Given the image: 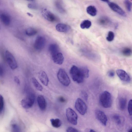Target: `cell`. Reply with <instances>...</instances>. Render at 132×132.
I'll return each instance as SVG.
<instances>
[{
  "mask_svg": "<svg viewBox=\"0 0 132 132\" xmlns=\"http://www.w3.org/2000/svg\"><path fill=\"white\" fill-rule=\"evenodd\" d=\"M28 7L29 8L33 9H35L37 8V6L31 3L28 4Z\"/></svg>",
  "mask_w": 132,
  "mask_h": 132,
  "instance_id": "d590c367",
  "label": "cell"
},
{
  "mask_svg": "<svg viewBox=\"0 0 132 132\" xmlns=\"http://www.w3.org/2000/svg\"><path fill=\"white\" fill-rule=\"evenodd\" d=\"M122 53L124 56H129L132 54V50L129 47H125L122 50Z\"/></svg>",
  "mask_w": 132,
  "mask_h": 132,
  "instance_id": "484cf974",
  "label": "cell"
},
{
  "mask_svg": "<svg viewBox=\"0 0 132 132\" xmlns=\"http://www.w3.org/2000/svg\"><path fill=\"white\" fill-rule=\"evenodd\" d=\"M108 75L110 77H113L114 75V72L112 70H110L108 72Z\"/></svg>",
  "mask_w": 132,
  "mask_h": 132,
  "instance_id": "8d00e7d4",
  "label": "cell"
},
{
  "mask_svg": "<svg viewBox=\"0 0 132 132\" xmlns=\"http://www.w3.org/2000/svg\"><path fill=\"white\" fill-rule=\"evenodd\" d=\"M34 95L31 94L22 99L21 101L22 107L25 109H28L33 105L35 100Z\"/></svg>",
  "mask_w": 132,
  "mask_h": 132,
  "instance_id": "52a82bcc",
  "label": "cell"
},
{
  "mask_svg": "<svg viewBox=\"0 0 132 132\" xmlns=\"http://www.w3.org/2000/svg\"><path fill=\"white\" fill-rule=\"evenodd\" d=\"M128 110L129 115H132V100H130L129 102Z\"/></svg>",
  "mask_w": 132,
  "mask_h": 132,
  "instance_id": "d6a6232c",
  "label": "cell"
},
{
  "mask_svg": "<svg viewBox=\"0 0 132 132\" xmlns=\"http://www.w3.org/2000/svg\"><path fill=\"white\" fill-rule=\"evenodd\" d=\"M114 121L118 125H120L122 123V120L121 117L117 114L114 115L112 117Z\"/></svg>",
  "mask_w": 132,
  "mask_h": 132,
  "instance_id": "83f0119b",
  "label": "cell"
},
{
  "mask_svg": "<svg viewBox=\"0 0 132 132\" xmlns=\"http://www.w3.org/2000/svg\"><path fill=\"white\" fill-rule=\"evenodd\" d=\"M106 2L110 8L113 11L123 17H126L127 14L124 10L117 4L109 1H103Z\"/></svg>",
  "mask_w": 132,
  "mask_h": 132,
  "instance_id": "5b68a950",
  "label": "cell"
},
{
  "mask_svg": "<svg viewBox=\"0 0 132 132\" xmlns=\"http://www.w3.org/2000/svg\"><path fill=\"white\" fill-rule=\"evenodd\" d=\"M98 23L103 26H107L110 25L111 21L110 19L106 16H102L98 20Z\"/></svg>",
  "mask_w": 132,
  "mask_h": 132,
  "instance_id": "ac0fdd59",
  "label": "cell"
},
{
  "mask_svg": "<svg viewBox=\"0 0 132 132\" xmlns=\"http://www.w3.org/2000/svg\"><path fill=\"white\" fill-rule=\"evenodd\" d=\"M116 72L118 77L122 81L128 82L130 81V76L125 71L118 69L117 70Z\"/></svg>",
  "mask_w": 132,
  "mask_h": 132,
  "instance_id": "7c38bea8",
  "label": "cell"
},
{
  "mask_svg": "<svg viewBox=\"0 0 132 132\" xmlns=\"http://www.w3.org/2000/svg\"><path fill=\"white\" fill-rule=\"evenodd\" d=\"M86 10L87 13L91 16H95L97 14V10L96 8L94 6H88Z\"/></svg>",
  "mask_w": 132,
  "mask_h": 132,
  "instance_id": "44dd1931",
  "label": "cell"
},
{
  "mask_svg": "<svg viewBox=\"0 0 132 132\" xmlns=\"http://www.w3.org/2000/svg\"><path fill=\"white\" fill-rule=\"evenodd\" d=\"M14 80L15 82L18 85L20 84V81L19 78L17 76H15L14 78Z\"/></svg>",
  "mask_w": 132,
  "mask_h": 132,
  "instance_id": "74e56055",
  "label": "cell"
},
{
  "mask_svg": "<svg viewBox=\"0 0 132 132\" xmlns=\"http://www.w3.org/2000/svg\"><path fill=\"white\" fill-rule=\"evenodd\" d=\"M27 13L29 16H30V17H32L33 16L32 15V14H31L30 13H29V12H27Z\"/></svg>",
  "mask_w": 132,
  "mask_h": 132,
  "instance_id": "60d3db41",
  "label": "cell"
},
{
  "mask_svg": "<svg viewBox=\"0 0 132 132\" xmlns=\"http://www.w3.org/2000/svg\"><path fill=\"white\" fill-rule=\"evenodd\" d=\"M5 57L10 68L12 70L16 69L18 67L16 61L13 55L8 50L5 53Z\"/></svg>",
  "mask_w": 132,
  "mask_h": 132,
  "instance_id": "277c9868",
  "label": "cell"
},
{
  "mask_svg": "<svg viewBox=\"0 0 132 132\" xmlns=\"http://www.w3.org/2000/svg\"><path fill=\"white\" fill-rule=\"evenodd\" d=\"M0 18L1 21L5 25L8 26L10 24L11 19L7 14L5 13H2L0 15Z\"/></svg>",
  "mask_w": 132,
  "mask_h": 132,
  "instance_id": "e0dca14e",
  "label": "cell"
},
{
  "mask_svg": "<svg viewBox=\"0 0 132 132\" xmlns=\"http://www.w3.org/2000/svg\"><path fill=\"white\" fill-rule=\"evenodd\" d=\"M46 43V40L44 37L41 36H38L35 40L34 47L37 50H41L44 47Z\"/></svg>",
  "mask_w": 132,
  "mask_h": 132,
  "instance_id": "9c48e42d",
  "label": "cell"
},
{
  "mask_svg": "<svg viewBox=\"0 0 132 132\" xmlns=\"http://www.w3.org/2000/svg\"><path fill=\"white\" fill-rule=\"evenodd\" d=\"M48 49L52 55L59 52L58 46L57 44H52L49 45L48 47Z\"/></svg>",
  "mask_w": 132,
  "mask_h": 132,
  "instance_id": "d6986e66",
  "label": "cell"
},
{
  "mask_svg": "<svg viewBox=\"0 0 132 132\" xmlns=\"http://www.w3.org/2000/svg\"><path fill=\"white\" fill-rule=\"evenodd\" d=\"M52 60L55 63L60 65L63 62L64 58L62 54L59 52L52 55Z\"/></svg>",
  "mask_w": 132,
  "mask_h": 132,
  "instance_id": "4fadbf2b",
  "label": "cell"
},
{
  "mask_svg": "<svg viewBox=\"0 0 132 132\" xmlns=\"http://www.w3.org/2000/svg\"><path fill=\"white\" fill-rule=\"evenodd\" d=\"M95 114L96 118L98 121L103 125L106 126L108 119L104 113L100 110H96L95 111Z\"/></svg>",
  "mask_w": 132,
  "mask_h": 132,
  "instance_id": "8fae6325",
  "label": "cell"
},
{
  "mask_svg": "<svg viewBox=\"0 0 132 132\" xmlns=\"http://www.w3.org/2000/svg\"><path fill=\"white\" fill-rule=\"evenodd\" d=\"M124 3L127 11L130 12L131 11L132 3L129 1L126 0L124 1Z\"/></svg>",
  "mask_w": 132,
  "mask_h": 132,
  "instance_id": "f1b7e54d",
  "label": "cell"
},
{
  "mask_svg": "<svg viewBox=\"0 0 132 132\" xmlns=\"http://www.w3.org/2000/svg\"><path fill=\"white\" fill-rule=\"evenodd\" d=\"M70 73L72 80L78 83L82 82L85 78L80 68L75 65H73L70 70Z\"/></svg>",
  "mask_w": 132,
  "mask_h": 132,
  "instance_id": "6da1fadb",
  "label": "cell"
},
{
  "mask_svg": "<svg viewBox=\"0 0 132 132\" xmlns=\"http://www.w3.org/2000/svg\"><path fill=\"white\" fill-rule=\"evenodd\" d=\"M50 121L52 126L55 128H59L61 125V121L59 119H50Z\"/></svg>",
  "mask_w": 132,
  "mask_h": 132,
  "instance_id": "d4e9b609",
  "label": "cell"
},
{
  "mask_svg": "<svg viewBox=\"0 0 132 132\" xmlns=\"http://www.w3.org/2000/svg\"><path fill=\"white\" fill-rule=\"evenodd\" d=\"M99 102L102 106L104 108L111 107L112 105V100L110 93L106 91L102 93L99 97Z\"/></svg>",
  "mask_w": 132,
  "mask_h": 132,
  "instance_id": "7a4b0ae2",
  "label": "cell"
},
{
  "mask_svg": "<svg viewBox=\"0 0 132 132\" xmlns=\"http://www.w3.org/2000/svg\"><path fill=\"white\" fill-rule=\"evenodd\" d=\"M56 30L60 32H67L70 29V27L68 25L62 23L57 24L55 27Z\"/></svg>",
  "mask_w": 132,
  "mask_h": 132,
  "instance_id": "5bb4252c",
  "label": "cell"
},
{
  "mask_svg": "<svg viewBox=\"0 0 132 132\" xmlns=\"http://www.w3.org/2000/svg\"><path fill=\"white\" fill-rule=\"evenodd\" d=\"M4 70L3 68L1 65L0 66V76H3L4 74Z\"/></svg>",
  "mask_w": 132,
  "mask_h": 132,
  "instance_id": "f35d334b",
  "label": "cell"
},
{
  "mask_svg": "<svg viewBox=\"0 0 132 132\" xmlns=\"http://www.w3.org/2000/svg\"><path fill=\"white\" fill-rule=\"evenodd\" d=\"M37 101L40 109L42 111L45 110L46 108V103L44 97L41 95H38L37 98Z\"/></svg>",
  "mask_w": 132,
  "mask_h": 132,
  "instance_id": "2e32d148",
  "label": "cell"
},
{
  "mask_svg": "<svg viewBox=\"0 0 132 132\" xmlns=\"http://www.w3.org/2000/svg\"><path fill=\"white\" fill-rule=\"evenodd\" d=\"M59 101L62 102H64L65 101V100L62 97H60L59 98Z\"/></svg>",
  "mask_w": 132,
  "mask_h": 132,
  "instance_id": "ab89813d",
  "label": "cell"
},
{
  "mask_svg": "<svg viewBox=\"0 0 132 132\" xmlns=\"http://www.w3.org/2000/svg\"><path fill=\"white\" fill-rule=\"evenodd\" d=\"M66 115L69 122L74 125L77 124L78 116L73 110L70 108H67L66 110Z\"/></svg>",
  "mask_w": 132,
  "mask_h": 132,
  "instance_id": "8992f818",
  "label": "cell"
},
{
  "mask_svg": "<svg viewBox=\"0 0 132 132\" xmlns=\"http://www.w3.org/2000/svg\"><path fill=\"white\" fill-rule=\"evenodd\" d=\"M25 32L27 35L31 36L36 35L37 33V31L33 28L29 27L26 30Z\"/></svg>",
  "mask_w": 132,
  "mask_h": 132,
  "instance_id": "cb8c5ba5",
  "label": "cell"
},
{
  "mask_svg": "<svg viewBox=\"0 0 132 132\" xmlns=\"http://www.w3.org/2000/svg\"><path fill=\"white\" fill-rule=\"evenodd\" d=\"M57 77L59 82L65 86H68L70 83V79L65 70L60 69L57 72Z\"/></svg>",
  "mask_w": 132,
  "mask_h": 132,
  "instance_id": "3957f363",
  "label": "cell"
},
{
  "mask_svg": "<svg viewBox=\"0 0 132 132\" xmlns=\"http://www.w3.org/2000/svg\"><path fill=\"white\" fill-rule=\"evenodd\" d=\"M80 69L84 78H88L89 76V70L88 68L86 67H83Z\"/></svg>",
  "mask_w": 132,
  "mask_h": 132,
  "instance_id": "4316f807",
  "label": "cell"
},
{
  "mask_svg": "<svg viewBox=\"0 0 132 132\" xmlns=\"http://www.w3.org/2000/svg\"><path fill=\"white\" fill-rule=\"evenodd\" d=\"M4 102L3 96L1 95H0V112L1 113L4 108Z\"/></svg>",
  "mask_w": 132,
  "mask_h": 132,
  "instance_id": "1f68e13d",
  "label": "cell"
},
{
  "mask_svg": "<svg viewBox=\"0 0 132 132\" xmlns=\"http://www.w3.org/2000/svg\"><path fill=\"white\" fill-rule=\"evenodd\" d=\"M128 132H132V127L128 130Z\"/></svg>",
  "mask_w": 132,
  "mask_h": 132,
  "instance_id": "b9f144b4",
  "label": "cell"
},
{
  "mask_svg": "<svg viewBox=\"0 0 132 132\" xmlns=\"http://www.w3.org/2000/svg\"><path fill=\"white\" fill-rule=\"evenodd\" d=\"M67 132H79L76 129L71 127H69L67 129Z\"/></svg>",
  "mask_w": 132,
  "mask_h": 132,
  "instance_id": "e575fe53",
  "label": "cell"
},
{
  "mask_svg": "<svg viewBox=\"0 0 132 132\" xmlns=\"http://www.w3.org/2000/svg\"><path fill=\"white\" fill-rule=\"evenodd\" d=\"M42 14L44 18L49 21L55 22L58 20V18L55 15L46 9H43Z\"/></svg>",
  "mask_w": 132,
  "mask_h": 132,
  "instance_id": "30bf717a",
  "label": "cell"
},
{
  "mask_svg": "<svg viewBox=\"0 0 132 132\" xmlns=\"http://www.w3.org/2000/svg\"><path fill=\"white\" fill-rule=\"evenodd\" d=\"M92 25L91 22L88 20H84L81 23L80 26L82 29H89L91 27Z\"/></svg>",
  "mask_w": 132,
  "mask_h": 132,
  "instance_id": "7402d4cb",
  "label": "cell"
},
{
  "mask_svg": "<svg viewBox=\"0 0 132 132\" xmlns=\"http://www.w3.org/2000/svg\"><path fill=\"white\" fill-rule=\"evenodd\" d=\"M38 77L43 84L45 86L48 85V79L46 73L43 71H41L38 73Z\"/></svg>",
  "mask_w": 132,
  "mask_h": 132,
  "instance_id": "9a60e30c",
  "label": "cell"
},
{
  "mask_svg": "<svg viewBox=\"0 0 132 132\" xmlns=\"http://www.w3.org/2000/svg\"><path fill=\"white\" fill-rule=\"evenodd\" d=\"M75 107L76 110L82 115L85 114L87 112V106L84 101L80 98H78L76 100Z\"/></svg>",
  "mask_w": 132,
  "mask_h": 132,
  "instance_id": "ba28073f",
  "label": "cell"
},
{
  "mask_svg": "<svg viewBox=\"0 0 132 132\" xmlns=\"http://www.w3.org/2000/svg\"><path fill=\"white\" fill-rule=\"evenodd\" d=\"M114 32L111 31H109L106 37L107 40L109 42L112 41L114 39Z\"/></svg>",
  "mask_w": 132,
  "mask_h": 132,
  "instance_id": "f546056e",
  "label": "cell"
},
{
  "mask_svg": "<svg viewBox=\"0 0 132 132\" xmlns=\"http://www.w3.org/2000/svg\"><path fill=\"white\" fill-rule=\"evenodd\" d=\"M89 132H96L94 130L92 129H91L90 130Z\"/></svg>",
  "mask_w": 132,
  "mask_h": 132,
  "instance_id": "7bdbcfd3",
  "label": "cell"
},
{
  "mask_svg": "<svg viewBox=\"0 0 132 132\" xmlns=\"http://www.w3.org/2000/svg\"><path fill=\"white\" fill-rule=\"evenodd\" d=\"M126 98L123 97H120L118 99V103L120 109L121 110L125 109L126 104Z\"/></svg>",
  "mask_w": 132,
  "mask_h": 132,
  "instance_id": "ffe728a7",
  "label": "cell"
},
{
  "mask_svg": "<svg viewBox=\"0 0 132 132\" xmlns=\"http://www.w3.org/2000/svg\"><path fill=\"white\" fill-rule=\"evenodd\" d=\"M31 81L34 87L40 91L42 90V86L35 78L34 77L32 78Z\"/></svg>",
  "mask_w": 132,
  "mask_h": 132,
  "instance_id": "603a6c76",
  "label": "cell"
},
{
  "mask_svg": "<svg viewBox=\"0 0 132 132\" xmlns=\"http://www.w3.org/2000/svg\"><path fill=\"white\" fill-rule=\"evenodd\" d=\"M81 97L87 101L88 98V95L87 93L84 91H82L81 92Z\"/></svg>",
  "mask_w": 132,
  "mask_h": 132,
  "instance_id": "836d02e7",
  "label": "cell"
},
{
  "mask_svg": "<svg viewBox=\"0 0 132 132\" xmlns=\"http://www.w3.org/2000/svg\"><path fill=\"white\" fill-rule=\"evenodd\" d=\"M11 130L12 132H20L19 127L16 124H14L12 125Z\"/></svg>",
  "mask_w": 132,
  "mask_h": 132,
  "instance_id": "4dcf8cb0",
  "label": "cell"
}]
</instances>
